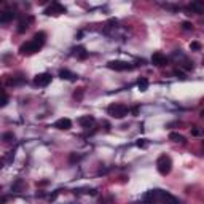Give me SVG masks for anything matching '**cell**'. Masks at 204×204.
<instances>
[{
  "label": "cell",
  "instance_id": "obj_11",
  "mask_svg": "<svg viewBox=\"0 0 204 204\" xmlns=\"http://www.w3.org/2000/svg\"><path fill=\"white\" fill-rule=\"evenodd\" d=\"M34 21V18L31 16V18H27V19L26 21H21L19 22V26H18V32H19V34H24L27 29H29V24Z\"/></svg>",
  "mask_w": 204,
  "mask_h": 204
},
{
  "label": "cell",
  "instance_id": "obj_21",
  "mask_svg": "<svg viewBox=\"0 0 204 204\" xmlns=\"http://www.w3.org/2000/svg\"><path fill=\"white\" fill-rule=\"evenodd\" d=\"M8 100H10V97H8L6 94H2L0 96V107H5L8 104Z\"/></svg>",
  "mask_w": 204,
  "mask_h": 204
},
{
  "label": "cell",
  "instance_id": "obj_15",
  "mask_svg": "<svg viewBox=\"0 0 204 204\" xmlns=\"http://www.w3.org/2000/svg\"><path fill=\"white\" fill-rule=\"evenodd\" d=\"M45 40H46V34H45V32H37V34L34 35V42L39 43L40 46L45 43Z\"/></svg>",
  "mask_w": 204,
  "mask_h": 204
},
{
  "label": "cell",
  "instance_id": "obj_28",
  "mask_svg": "<svg viewBox=\"0 0 204 204\" xmlns=\"http://www.w3.org/2000/svg\"><path fill=\"white\" fill-rule=\"evenodd\" d=\"M191 134H193V136H199V131H198V129H193Z\"/></svg>",
  "mask_w": 204,
  "mask_h": 204
},
{
  "label": "cell",
  "instance_id": "obj_18",
  "mask_svg": "<svg viewBox=\"0 0 204 204\" xmlns=\"http://www.w3.org/2000/svg\"><path fill=\"white\" fill-rule=\"evenodd\" d=\"M83 96H85V88H78L75 92H73V97H75L77 100H81Z\"/></svg>",
  "mask_w": 204,
  "mask_h": 204
},
{
  "label": "cell",
  "instance_id": "obj_6",
  "mask_svg": "<svg viewBox=\"0 0 204 204\" xmlns=\"http://www.w3.org/2000/svg\"><path fill=\"white\" fill-rule=\"evenodd\" d=\"M67 10H66V6H62L61 3H58V2H53L51 3V6H48L45 10V14H61V13H66Z\"/></svg>",
  "mask_w": 204,
  "mask_h": 204
},
{
  "label": "cell",
  "instance_id": "obj_14",
  "mask_svg": "<svg viewBox=\"0 0 204 204\" xmlns=\"http://www.w3.org/2000/svg\"><path fill=\"white\" fill-rule=\"evenodd\" d=\"M190 10H191V11H196V13L201 14V13L204 11V5H202L201 2H191V3H190Z\"/></svg>",
  "mask_w": 204,
  "mask_h": 204
},
{
  "label": "cell",
  "instance_id": "obj_9",
  "mask_svg": "<svg viewBox=\"0 0 204 204\" xmlns=\"http://www.w3.org/2000/svg\"><path fill=\"white\" fill-rule=\"evenodd\" d=\"M54 128L58 129H70L72 128V121L69 118H59L56 123H54Z\"/></svg>",
  "mask_w": 204,
  "mask_h": 204
},
{
  "label": "cell",
  "instance_id": "obj_7",
  "mask_svg": "<svg viewBox=\"0 0 204 204\" xmlns=\"http://www.w3.org/2000/svg\"><path fill=\"white\" fill-rule=\"evenodd\" d=\"M152 64L156 67H164L166 64H168V58H166L163 53H155L152 56Z\"/></svg>",
  "mask_w": 204,
  "mask_h": 204
},
{
  "label": "cell",
  "instance_id": "obj_1",
  "mask_svg": "<svg viewBox=\"0 0 204 204\" xmlns=\"http://www.w3.org/2000/svg\"><path fill=\"white\" fill-rule=\"evenodd\" d=\"M156 169H158V172L161 175H168L172 169V161L168 155H161L158 161H156Z\"/></svg>",
  "mask_w": 204,
  "mask_h": 204
},
{
  "label": "cell",
  "instance_id": "obj_5",
  "mask_svg": "<svg viewBox=\"0 0 204 204\" xmlns=\"http://www.w3.org/2000/svg\"><path fill=\"white\" fill-rule=\"evenodd\" d=\"M34 83L37 86H40V88H45V86H48L51 83V75L50 73H39V75L34 78Z\"/></svg>",
  "mask_w": 204,
  "mask_h": 204
},
{
  "label": "cell",
  "instance_id": "obj_13",
  "mask_svg": "<svg viewBox=\"0 0 204 204\" xmlns=\"http://www.w3.org/2000/svg\"><path fill=\"white\" fill-rule=\"evenodd\" d=\"M169 139L172 142H179V144H185L187 141H185V137L182 136V134H179V133H171L169 134Z\"/></svg>",
  "mask_w": 204,
  "mask_h": 204
},
{
  "label": "cell",
  "instance_id": "obj_2",
  "mask_svg": "<svg viewBox=\"0 0 204 204\" xmlns=\"http://www.w3.org/2000/svg\"><path fill=\"white\" fill-rule=\"evenodd\" d=\"M107 113L113 118H123L129 113V108L124 104H112L107 107Z\"/></svg>",
  "mask_w": 204,
  "mask_h": 204
},
{
  "label": "cell",
  "instance_id": "obj_26",
  "mask_svg": "<svg viewBox=\"0 0 204 204\" xmlns=\"http://www.w3.org/2000/svg\"><path fill=\"white\" fill-rule=\"evenodd\" d=\"M129 112H131L133 115H137V113H139V107H137V105H136V107H133L131 110H129Z\"/></svg>",
  "mask_w": 204,
  "mask_h": 204
},
{
  "label": "cell",
  "instance_id": "obj_8",
  "mask_svg": "<svg viewBox=\"0 0 204 204\" xmlns=\"http://www.w3.org/2000/svg\"><path fill=\"white\" fill-rule=\"evenodd\" d=\"M14 16H16V13H13V11H0V22L8 24L14 19Z\"/></svg>",
  "mask_w": 204,
  "mask_h": 204
},
{
  "label": "cell",
  "instance_id": "obj_20",
  "mask_svg": "<svg viewBox=\"0 0 204 204\" xmlns=\"http://www.w3.org/2000/svg\"><path fill=\"white\" fill-rule=\"evenodd\" d=\"M2 139H3V142H11V141H14V134L13 133H5L2 136Z\"/></svg>",
  "mask_w": 204,
  "mask_h": 204
},
{
  "label": "cell",
  "instance_id": "obj_27",
  "mask_svg": "<svg viewBox=\"0 0 204 204\" xmlns=\"http://www.w3.org/2000/svg\"><path fill=\"white\" fill-rule=\"evenodd\" d=\"M175 75H177L179 78H182V80L185 78V75H183V72H179V70H175Z\"/></svg>",
  "mask_w": 204,
  "mask_h": 204
},
{
  "label": "cell",
  "instance_id": "obj_29",
  "mask_svg": "<svg viewBox=\"0 0 204 204\" xmlns=\"http://www.w3.org/2000/svg\"><path fill=\"white\" fill-rule=\"evenodd\" d=\"M3 164H5V160L2 158V160H0V169H2V168H3Z\"/></svg>",
  "mask_w": 204,
  "mask_h": 204
},
{
  "label": "cell",
  "instance_id": "obj_19",
  "mask_svg": "<svg viewBox=\"0 0 204 204\" xmlns=\"http://www.w3.org/2000/svg\"><path fill=\"white\" fill-rule=\"evenodd\" d=\"M22 183H24V182H22V179H18V180L11 185V190H13V191H19V190H21V187H22Z\"/></svg>",
  "mask_w": 204,
  "mask_h": 204
},
{
  "label": "cell",
  "instance_id": "obj_24",
  "mask_svg": "<svg viewBox=\"0 0 204 204\" xmlns=\"http://www.w3.org/2000/svg\"><path fill=\"white\" fill-rule=\"evenodd\" d=\"M190 48H191L193 51H199V50H201V43H199V42H191V43H190Z\"/></svg>",
  "mask_w": 204,
  "mask_h": 204
},
{
  "label": "cell",
  "instance_id": "obj_16",
  "mask_svg": "<svg viewBox=\"0 0 204 204\" xmlns=\"http://www.w3.org/2000/svg\"><path fill=\"white\" fill-rule=\"evenodd\" d=\"M148 85H150V83H148L147 78H139V81H137V88L141 89V91H147L148 89Z\"/></svg>",
  "mask_w": 204,
  "mask_h": 204
},
{
  "label": "cell",
  "instance_id": "obj_12",
  "mask_svg": "<svg viewBox=\"0 0 204 204\" xmlns=\"http://www.w3.org/2000/svg\"><path fill=\"white\" fill-rule=\"evenodd\" d=\"M59 77H61L62 80H70V81H75V80L78 78L75 73H72L70 70H61V72H59Z\"/></svg>",
  "mask_w": 204,
  "mask_h": 204
},
{
  "label": "cell",
  "instance_id": "obj_3",
  "mask_svg": "<svg viewBox=\"0 0 204 204\" xmlns=\"http://www.w3.org/2000/svg\"><path fill=\"white\" fill-rule=\"evenodd\" d=\"M40 48H42V46H40L39 43H35L34 40H31V42H26L24 45H21L19 53H21V54H24V56H31V54L37 53Z\"/></svg>",
  "mask_w": 204,
  "mask_h": 204
},
{
  "label": "cell",
  "instance_id": "obj_17",
  "mask_svg": "<svg viewBox=\"0 0 204 204\" xmlns=\"http://www.w3.org/2000/svg\"><path fill=\"white\" fill-rule=\"evenodd\" d=\"M73 51H77L75 54H78V58H80V59H85V58L88 56V53H86V50L83 48V46H80V48H75Z\"/></svg>",
  "mask_w": 204,
  "mask_h": 204
},
{
  "label": "cell",
  "instance_id": "obj_25",
  "mask_svg": "<svg viewBox=\"0 0 204 204\" xmlns=\"http://www.w3.org/2000/svg\"><path fill=\"white\" fill-rule=\"evenodd\" d=\"M78 160H80L78 155H70V163H75V161H78Z\"/></svg>",
  "mask_w": 204,
  "mask_h": 204
},
{
  "label": "cell",
  "instance_id": "obj_4",
  "mask_svg": "<svg viewBox=\"0 0 204 204\" xmlns=\"http://www.w3.org/2000/svg\"><path fill=\"white\" fill-rule=\"evenodd\" d=\"M107 67H108V69H112V70H118V72L134 69L133 64L124 62V61H110V62H107Z\"/></svg>",
  "mask_w": 204,
  "mask_h": 204
},
{
  "label": "cell",
  "instance_id": "obj_22",
  "mask_svg": "<svg viewBox=\"0 0 204 204\" xmlns=\"http://www.w3.org/2000/svg\"><path fill=\"white\" fill-rule=\"evenodd\" d=\"M182 29L183 31H193V24L190 21H183L182 22Z\"/></svg>",
  "mask_w": 204,
  "mask_h": 204
},
{
  "label": "cell",
  "instance_id": "obj_23",
  "mask_svg": "<svg viewBox=\"0 0 204 204\" xmlns=\"http://www.w3.org/2000/svg\"><path fill=\"white\" fill-rule=\"evenodd\" d=\"M136 145H137V147H141V148H147L148 142H147V139H139V141L136 142Z\"/></svg>",
  "mask_w": 204,
  "mask_h": 204
},
{
  "label": "cell",
  "instance_id": "obj_10",
  "mask_svg": "<svg viewBox=\"0 0 204 204\" xmlns=\"http://www.w3.org/2000/svg\"><path fill=\"white\" fill-rule=\"evenodd\" d=\"M78 124L81 128H89L94 124V116H91V115H86V116H81L78 118Z\"/></svg>",
  "mask_w": 204,
  "mask_h": 204
},
{
  "label": "cell",
  "instance_id": "obj_30",
  "mask_svg": "<svg viewBox=\"0 0 204 204\" xmlns=\"http://www.w3.org/2000/svg\"><path fill=\"white\" fill-rule=\"evenodd\" d=\"M0 86H2V85H0ZM0 89H2V88H0ZM0 92H2V91H0Z\"/></svg>",
  "mask_w": 204,
  "mask_h": 204
}]
</instances>
